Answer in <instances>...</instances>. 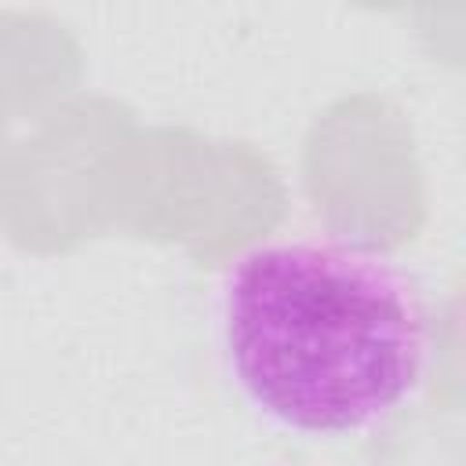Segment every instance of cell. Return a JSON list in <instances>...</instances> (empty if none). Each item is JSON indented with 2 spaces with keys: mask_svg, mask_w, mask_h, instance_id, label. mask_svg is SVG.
I'll list each match as a JSON object with an SVG mask.
<instances>
[{
  "mask_svg": "<svg viewBox=\"0 0 466 466\" xmlns=\"http://www.w3.org/2000/svg\"><path fill=\"white\" fill-rule=\"evenodd\" d=\"M218 339L237 390L277 426L368 433L422 386L433 346L415 273L353 237L248 248L218 280Z\"/></svg>",
  "mask_w": 466,
  "mask_h": 466,
  "instance_id": "6da1fadb",
  "label": "cell"
}]
</instances>
